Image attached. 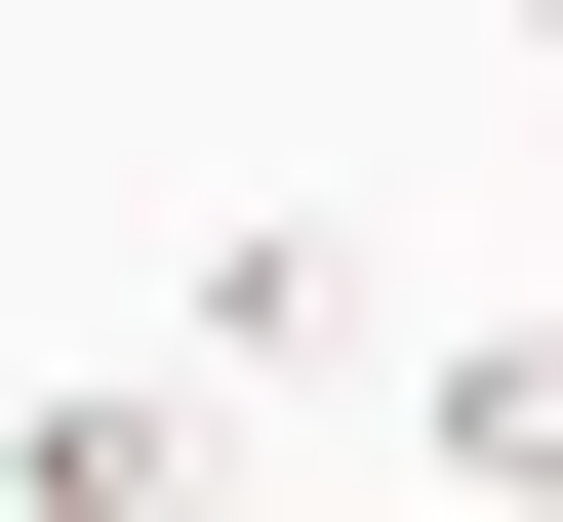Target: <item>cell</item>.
<instances>
[{"mask_svg": "<svg viewBox=\"0 0 563 522\" xmlns=\"http://www.w3.org/2000/svg\"><path fill=\"white\" fill-rule=\"evenodd\" d=\"M201 362H242V402H322V362H402V281L322 242V201H242V242H201Z\"/></svg>", "mask_w": 563, "mask_h": 522, "instance_id": "1", "label": "cell"}, {"mask_svg": "<svg viewBox=\"0 0 563 522\" xmlns=\"http://www.w3.org/2000/svg\"><path fill=\"white\" fill-rule=\"evenodd\" d=\"M0 522H201V362H81V402H0Z\"/></svg>", "mask_w": 563, "mask_h": 522, "instance_id": "2", "label": "cell"}, {"mask_svg": "<svg viewBox=\"0 0 563 522\" xmlns=\"http://www.w3.org/2000/svg\"><path fill=\"white\" fill-rule=\"evenodd\" d=\"M402 402H443V482H483V522H563V322H443Z\"/></svg>", "mask_w": 563, "mask_h": 522, "instance_id": "3", "label": "cell"}, {"mask_svg": "<svg viewBox=\"0 0 563 522\" xmlns=\"http://www.w3.org/2000/svg\"><path fill=\"white\" fill-rule=\"evenodd\" d=\"M523 41H563V0H523Z\"/></svg>", "mask_w": 563, "mask_h": 522, "instance_id": "4", "label": "cell"}]
</instances>
